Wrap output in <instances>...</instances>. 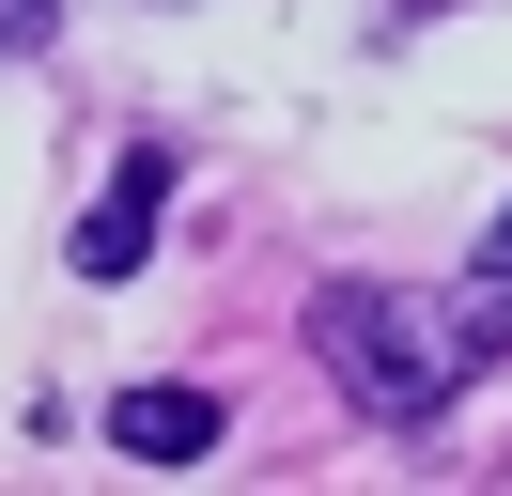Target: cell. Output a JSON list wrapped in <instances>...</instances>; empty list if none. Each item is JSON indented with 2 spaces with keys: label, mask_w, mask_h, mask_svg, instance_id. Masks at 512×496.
<instances>
[{
  "label": "cell",
  "mask_w": 512,
  "mask_h": 496,
  "mask_svg": "<svg viewBox=\"0 0 512 496\" xmlns=\"http://www.w3.org/2000/svg\"><path fill=\"white\" fill-rule=\"evenodd\" d=\"M47 16H63V0H0V47H47Z\"/></svg>",
  "instance_id": "obj_4"
},
{
  "label": "cell",
  "mask_w": 512,
  "mask_h": 496,
  "mask_svg": "<svg viewBox=\"0 0 512 496\" xmlns=\"http://www.w3.org/2000/svg\"><path fill=\"white\" fill-rule=\"evenodd\" d=\"M156 202H171V155H125V186L78 217V279H125L140 248H156Z\"/></svg>",
  "instance_id": "obj_2"
},
{
  "label": "cell",
  "mask_w": 512,
  "mask_h": 496,
  "mask_svg": "<svg viewBox=\"0 0 512 496\" xmlns=\"http://www.w3.org/2000/svg\"><path fill=\"white\" fill-rule=\"evenodd\" d=\"M497 264H512V217H497Z\"/></svg>",
  "instance_id": "obj_5"
},
{
  "label": "cell",
  "mask_w": 512,
  "mask_h": 496,
  "mask_svg": "<svg viewBox=\"0 0 512 496\" xmlns=\"http://www.w3.org/2000/svg\"><path fill=\"white\" fill-rule=\"evenodd\" d=\"M311 341H326V372H342L373 419H435V403L466 388L481 357H497L466 295H388V279H342V295H311Z\"/></svg>",
  "instance_id": "obj_1"
},
{
  "label": "cell",
  "mask_w": 512,
  "mask_h": 496,
  "mask_svg": "<svg viewBox=\"0 0 512 496\" xmlns=\"http://www.w3.org/2000/svg\"><path fill=\"white\" fill-rule=\"evenodd\" d=\"M109 450H125V465H202V450H218V403H202V388H125V403H109Z\"/></svg>",
  "instance_id": "obj_3"
}]
</instances>
